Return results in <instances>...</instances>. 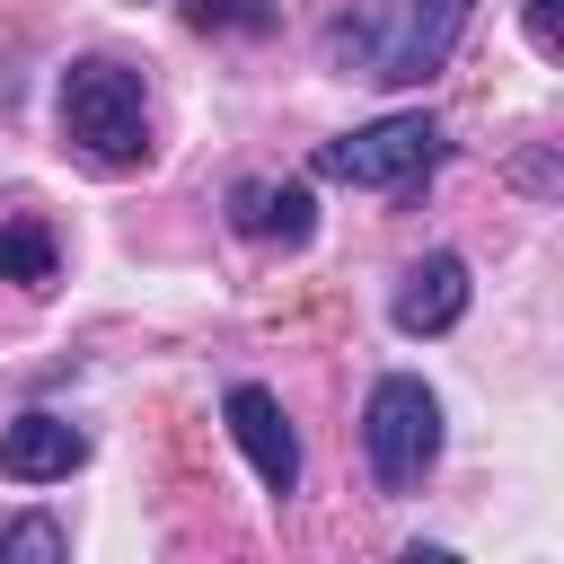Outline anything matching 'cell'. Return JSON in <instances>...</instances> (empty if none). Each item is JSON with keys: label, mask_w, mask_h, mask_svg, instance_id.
I'll list each match as a JSON object with an SVG mask.
<instances>
[{"label": "cell", "mask_w": 564, "mask_h": 564, "mask_svg": "<svg viewBox=\"0 0 564 564\" xmlns=\"http://www.w3.org/2000/svg\"><path fill=\"white\" fill-rule=\"evenodd\" d=\"M467 18H476V0H370L361 18L326 26V53L361 79H379V88H414L458 53Z\"/></svg>", "instance_id": "1"}, {"label": "cell", "mask_w": 564, "mask_h": 564, "mask_svg": "<svg viewBox=\"0 0 564 564\" xmlns=\"http://www.w3.org/2000/svg\"><path fill=\"white\" fill-rule=\"evenodd\" d=\"M62 141L97 167H141L150 159V106H141V79L106 53L70 62L62 70Z\"/></svg>", "instance_id": "2"}, {"label": "cell", "mask_w": 564, "mask_h": 564, "mask_svg": "<svg viewBox=\"0 0 564 564\" xmlns=\"http://www.w3.org/2000/svg\"><path fill=\"white\" fill-rule=\"evenodd\" d=\"M361 458H370V476L388 494H414L432 476V458H441V397L423 379H405V370L379 379L370 405H361Z\"/></svg>", "instance_id": "3"}, {"label": "cell", "mask_w": 564, "mask_h": 564, "mask_svg": "<svg viewBox=\"0 0 564 564\" xmlns=\"http://www.w3.org/2000/svg\"><path fill=\"white\" fill-rule=\"evenodd\" d=\"M432 159H441V123L432 115H379V123H361L344 141H317L308 167L326 185H414Z\"/></svg>", "instance_id": "4"}, {"label": "cell", "mask_w": 564, "mask_h": 564, "mask_svg": "<svg viewBox=\"0 0 564 564\" xmlns=\"http://www.w3.org/2000/svg\"><path fill=\"white\" fill-rule=\"evenodd\" d=\"M220 414H229V441L247 449V467L264 476V494H300V441H291V423H282V397L256 388V379H238Z\"/></svg>", "instance_id": "5"}, {"label": "cell", "mask_w": 564, "mask_h": 564, "mask_svg": "<svg viewBox=\"0 0 564 564\" xmlns=\"http://www.w3.org/2000/svg\"><path fill=\"white\" fill-rule=\"evenodd\" d=\"M88 458V432L70 423V414H18V423H0V476L9 485H53V476H70Z\"/></svg>", "instance_id": "6"}, {"label": "cell", "mask_w": 564, "mask_h": 564, "mask_svg": "<svg viewBox=\"0 0 564 564\" xmlns=\"http://www.w3.org/2000/svg\"><path fill=\"white\" fill-rule=\"evenodd\" d=\"M229 229H238V238H256V247H308L317 203H308V185L238 176V185H229Z\"/></svg>", "instance_id": "7"}, {"label": "cell", "mask_w": 564, "mask_h": 564, "mask_svg": "<svg viewBox=\"0 0 564 564\" xmlns=\"http://www.w3.org/2000/svg\"><path fill=\"white\" fill-rule=\"evenodd\" d=\"M388 317H397V335H449V326L467 317V264H458L449 247H432V256L397 282Z\"/></svg>", "instance_id": "8"}, {"label": "cell", "mask_w": 564, "mask_h": 564, "mask_svg": "<svg viewBox=\"0 0 564 564\" xmlns=\"http://www.w3.org/2000/svg\"><path fill=\"white\" fill-rule=\"evenodd\" d=\"M53 264H62L53 229H44L35 212H9V220H0V282H26V291H44V282H53Z\"/></svg>", "instance_id": "9"}, {"label": "cell", "mask_w": 564, "mask_h": 564, "mask_svg": "<svg viewBox=\"0 0 564 564\" xmlns=\"http://www.w3.org/2000/svg\"><path fill=\"white\" fill-rule=\"evenodd\" d=\"M185 26H203V35H273V0H185Z\"/></svg>", "instance_id": "10"}, {"label": "cell", "mask_w": 564, "mask_h": 564, "mask_svg": "<svg viewBox=\"0 0 564 564\" xmlns=\"http://www.w3.org/2000/svg\"><path fill=\"white\" fill-rule=\"evenodd\" d=\"M9 555L62 564V555H70V538H62V520H0V564H9Z\"/></svg>", "instance_id": "11"}, {"label": "cell", "mask_w": 564, "mask_h": 564, "mask_svg": "<svg viewBox=\"0 0 564 564\" xmlns=\"http://www.w3.org/2000/svg\"><path fill=\"white\" fill-rule=\"evenodd\" d=\"M529 44L555 53V0H529Z\"/></svg>", "instance_id": "12"}]
</instances>
